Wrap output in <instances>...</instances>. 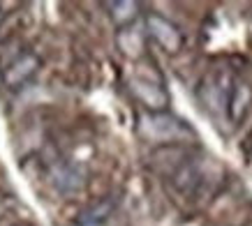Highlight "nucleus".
I'll return each mask as SVG.
<instances>
[{"instance_id":"7ed1b4c3","label":"nucleus","mask_w":252,"mask_h":226,"mask_svg":"<svg viewBox=\"0 0 252 226\" xmlns=\"http://www.w3.org/2000/svg\"><path fill=\"white\" fill-rule=\"evenodd\" d=\"M130 92L148 113H167L169 104H171V97H169L167 88L160 81H153L148 76H134V79H130Z\"/></svg>"},{"instance_id":"f03ea898","label":"nucleus","mask_w":252,"mask_h":226,"mask_svg":"<svg viewBox=\"0 0 252 226\" xmlns=\"http://www.w3.org/2000/svg\"><path fill=\"white\" fill-rule=\"evenodd\" d=\"M231 81L227 74L222 72H213V74L204 76V81L199 83L197 88V97L201 102V106L208 113H227V102H229V92H231Z\"/></svg>"},{"instance_id":"39448f33","label":"nucleus","mask_w":252,"mask_h":226,"mask_svg":"<svg viewBox=\"0 0 252 226\" xmlns=\"http://www.w3.org/2000/svg\"><path fill=\"white\" fill-rule=\"evenodd\" d=\"M39 65H42V60H39L35 53H32V51H23V53H19V56H16L14 60L9 62L7 67L2 69L0 81H2V85H5L7 90H21L23 85H26L32 76L37 74Z\"/></svg>"},{"instance_id":"423d86ee","label":"nucleus","mask_w":252,"mask_h":226,"mask_svg":"<svg viewBox=\"0 0 252 226\" xmlns=\"http://www.w3.org/2000/svg\"><path fill=\"white\" fill-rule=\"evenodd\" d=\"M252 106V85L248 81H241L236 79L234 85H231L229 92V102H227V118H229L234 125L243 122V118L248 115Z\"/></svg>"},{"instance_id":"20e7f679","label":"nucleus","mask_w":252,"mask_h":226,"mask_svg":"<svg viewBox=\"0 0 252 226\" xmlns=\"http://www.w3.org/2000/svg\"><path fill=\"white\" fill-rule=\"evenodd\" d=\"M146 32H148V37L153 39L162 51L167 53H178L185 44L181 28L174 21H169L167 16L158 14V12L146 14Z\"/></svg>"},{"instance_id":"0eeeda50","label":"nucleus","mask_w":252,"mask_h":226,"mask_svg":"<svg viewBox=\"0 0 252 226\" xmlns=\"http://www.w3.org/2000/svg\"><path fill=\"white\" fill-rule=\"evenodd\" d=\"M116 205H118L116 196H104V198H99V201H95V203H91L88 208H84V210L79 212L77 224L79 226H102L114 215Z\"/></svg>"},{"instance_id":"1a4fd4ad","label":"nucleus","mask_w":252,"mask_h":226,"mask_svg":"<svg viewBox=\"0 0 252 226\" xmlns=\"http://www.w3.org/2000/svg\"><path fill=\"white\" fill-rule=\"evenodd\" d=\"M104 7H107L114 26L118 28V30H123V28L134 26L141 5H139V2H132V0H116V2H107Z\"/></svg>"},{"instance_id":"f257e3e1","label":"nucleus","mask_w":252,"mask_h":226,"mask_svg":"<svg viewBox=\"0 0 252 226\" xmlns=\"http://www.w3.org/2000/svg\"><path fill=\"white\" fill-rule=\"evenodd\" d=\"M139 134L144 136L146 141L164 148V145L183 143V141L194 136V132L171 113H146L139 118Z\"/></svg>"},{"instance_id":"6e6552de","label":"nucleus","mask_w":252,"mask_h":226,"mask_svg":"<svg viewBox=\"0 0 252 226\" xmlns=\"http://www.w3.org/2000/svg\"><path fill=\"white\" fill-rule=\"evenodd\" d=\"M116 44H118V49H121L123 56H125V58H132V60H137V58H141V56L146 53L144 32H139L134 26L118 30V35H116Z\"/></svg>"}]
</instances>
